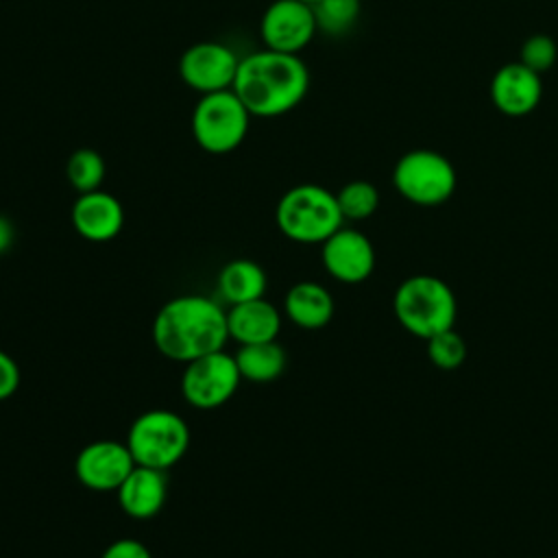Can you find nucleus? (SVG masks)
I'll return each mask as SVG.
<instances>
[{
    "instance_id": "25",
    "label": "nucleus",
    "mask_w": 558,
    "mask_h": 558,
    "mask_svg": "<svg viewBox=\"0 0 558 558\" xmlns=\"http://www.w3.org/2000/svg\"><path fill=\"white\" fill-rule=\"evenodd\" d=\"M100 558H153L150 549L137 538H118L105 547Z\"/></svg>"
},
{
    "instance_id": "21",
    "label": "nucleus",
    "mask_w": 558,
    "mask_h": 558,
    "mask_svg": "<svg viewBox=\"0 0 558 558\" xmlns=\"http://www.w3.org/2000/svg\"><path fill=\"white\" fill-rule=\"evenodd\" d=\"M65 177L78 194L100 190L105 181V161L100 153L94 148L74 150L65 163Z\"/></svg>"
},
{
    "instance_id": "28",
    "label": "nucleus",
    "mask_w": 558,
    "mask_h": 558,
    "mask_svg": "<svg viewBox=\"0 0 558 558\" xmlns=\"http://www.w3.org/2000/svg\"><path fill=\"white\" fill-rule=\"evenodd\" d=\"M301 2H307V4H314V2H318V0H301Z\"/></svg>"
},
{
    "instance_id": "15",
    "label": "nucleus",
    "mask_w": 558,
    "mask_h": 558,
    "mask_svg": "<svg viewBox=\"0 0 558 558\" xmlns=\"http://www.w3.org/2000/svg\"><path fill=\"white\" fill-rule=\"evenodd\" d=\"M118 504L131 519L146 521L159 514L168 497V475L161 469L135 464L118 486Z\"/></svg>"
},
{
    "instance_id": "23",
    "label": "nucleus",
    "mask_w": 558,
    "mask_h": 558,
    "mask_svg": "<svg viewBox=\"0 0 558 558\" xmlns=\"http://www.w3.org/2000/svg\"><path fill=\"white\" fill-rule=\"evenodd\" d=\"M427 357L434 366L442 371H453L466 360V342L451 327L432 338H427Z\"/></svg>"
},
{
    "instance_id": "20",
    "label": "nucleus",
    "mask_w": 558,
    "mask_h": 558,
    "mask_svg": "<svg viewBox=\"0 0 558 558\" xmlns=\"http://www.w3.org/2000/svg\"><path fill=\"white\" fill-rule=\"evenodd\" d=\"M316 26L329 37L347 35L360 17V0H318L312 4Z\"/></svg>"
},
{
    "instance_id": "18",
    "label": "nucleus",
    "mask_w": 558,
    "mask_h": 558,
    "mask_svg": "<svg viewBox=\"0 0 558 558\" xmlns=\"http://www.w3.org/2000/svg\"><path fill=\"white\" fill-rule=\"evenodd\" d=\"M218 292L225 303L238 305L262 299L266 292V272L253 259H233L218 272Z\"/></svg>"
},
{
    "instance_id": "24",
    "label": "nucleus",
    "mask_w": 558,
    "mask_h": 558,
    "mask_svg": "<svg viewBox=\"0 0 558 558\" xmlns=\"http://www.w3.org/2000/svg\"><path fill=\"white\" fill-rule=\"evenodd\" d=\"M558 59V46L549 35H532L523 41L521 52H519V61L534 70L536 74H545L547 70H551V65Z\"/></svg>"
},
{
    "instance_id": "16",
    "label": "nucleus",
    "mask_w": 558,
    "mask_h": 558,
    "mask_svg": "<svg viewBox=\"0 0 558 558\" xmlns=\"http://www.w3.org/2000/svg\"><path fill=\"white\" fill-rule=\"evenodd\" d=\"M227 329L229 338H233L238 344L270 342L279 336L281 314L264 296L253 299L227 310Z\"/></svg>"
},
{
    "instance_id": "9",
    "label": "nucleus",
    "mask_w": 558,
    "mask_h": 558,
    "mask_svg": "<svg viewBox=\"0 0 558 558\" xmlns=\"http://www.w3.org/2000/svg\"><path fill=\"white\" fill-rule=\"evenodd\" d=\"M240 57L220 41H198L179 59V74L194 92L211 94L231 89L238 74Z\"/></svg>"
},
{
    "instance_id": "1",
    "label": "nucleus",
    "mask_w": 558,
    "mask_h": 558,
    "mask_svg": "<svg viewBox=\"0 0 558 558\" xmlns=\"http://www.w3.org/2000/svg\"><path fill=\"white\" fill-rule=\"evenodd\" d=\"M229 340L227 310L203 294H181L163 303L153 320L157 351L187 364L196 357L225 349Z\"/></svg>"
},
{
    "instance_id": "22",
    "label": "nucleus",
    "mask_w": 558,
    "mask_h": 558,
    "mask_svg": "<svg viewBox=\"0 0 558 558\" xmlns=\"http://www.w3.org/2000/svg\"><path fill=\"white\" fill-rule=\"evenodd\" d=\"M338 207L342 211L344 220H366L371 218L379 207V192L368 181H351L340 187L336 194Z\"/></svg>"
},
{
    "instance_id": "5",
    "label": "nucleus",
    "mask_w": 558,
    "mask_h": 558,
    "mask_svg": "<svg viewBox=\"0 0 558 558\" xmlns=\"http://www.w3.org/2000/svg\"><path fill=\"white\" fill-rule=\"evenodd\" d=\"M126 447L135 464L168 471L185 456L190 427L185 418L172 410H146L131 423Z\"/></svg>"
},
{
    "instance_id": "14",
    "label": "nucleus",
    "mask_w": 558,
    "mask_h": 558,
    "mask_svg": "<svg viewBox=\"0 0 558 558\" xmlns=\"http://www.w3.org/2000/svg\"><path fill=\"white\" fill-rule=\"evenodd\" d=\"M70 220L74 231L89 242L113 240L124 225V209L120 201L102 190L78 194L72 205Z\"/></svg>"
},
{
    "instance_id": "12",
    "label": "nucleus",
    "mask_w": 558,
    "mask_h": 558,
    "mask_svg": "<svg viewBox=\"0 0 558 558\" xmlns=\"http://www.w3.org/2000/svg\"><path fill=\"white\" fill-rule=\"evenodd\" d=\"M320 259L336 281L360 283L368 279L375 268V248L362 231L340 227L323 242Z\"/></svg>"
},
{
    "instance_id": "17",
    "label": "nucleus",
    "mask_w": 558,
    "mask_h": 558,
    "mask_svg": "<svg viewBox=\"0 0 558 558\" xmlns=\"http://www.w3.org/2000/svg\"><path fill=\"white\" fill-rule=\"evenodd\" d=\"M283 310L296 327L323 329L333 316V296L316 281H299L286 292Z\"/></svg>"
},
{
    "instance_id": "27",
    "label": "nucleus",
    "mask_w": 558,
    "mask_h": 558,
    "mask_svg": "<svg viewBox=\"0 0 558 558\" xmlns=\"http://www.w3.org/2000/svg\"><path fill=\"white\" fill-rule=\"evenodd\" d=\"M13 240H15L13 222L0 214V255H4L13 246Z\"/></svg>"
},
{
    "instance_id": "8",
    "label": "nucleus",
    "mask_w": 558,
    "mask_h": 558,
    "mask_svg": "<svg viewBox=\"0 0 558 558\" xmlns=\"http://www.w3.org/2000/svg\"><path fill=\"white\" fill-rule=\"evenodd\" d=\"M240 381L242 375L238 371L235 355L220 349L185 364L181 375V395L192 408L214 410L235 395Z\"/></svg>"
},
{
    "instance_id": "2",
    "label": "nucleus",
    "mask_w": 558,
    "mask_h": 558,
    "mask_svg": "<svg viewBox=\"0 0 558 558\" xmlns=\"http://www.w3.org/2000/svg\"><path fill=\"white\" fill-rule=\"evenodd\" d=\"M255 118L292 111L310 89V70L299 54L259 50L240 59L231 87Z\"/></svg>"
},
{
    "instance_id": "11",
    "label": "nucleus",
    "mask_w": 558,
    "mask_h": 558,
    "mask_svg": "<svg viewBox=\"0 0 558 558\" xmlns=\"http://www.w3.org/2000/svg\"><path fill=\"white\" fill-rule=\"evenodd\" d=\"M133 466H135V460L126 442H118V440L87 442L74 460L76 480L85 488L98 490V493L118 490V486L133 471Z\"/></svg>"
},
{
    "instance_id": "26",
    "label": "nucleus",
    "mask_w": 558,
    "mask_h": 558,
    "mask_svg": "<svg viewBox=\"0 0 558 558\" xmlns=\"http://www.w3.org/2000/svg\"><path fill=\"white\" fill-rule=\"evenodd\" d=\"M20 386V366L17 362L0 349V401L15 395Z\"/></svg>"
},
{
    "instance_id": "4",
    "label": "nucleus",
    "mask_w": 558,
    "mask_h": 558,
    "mask_svg": "<svg viewBox=\"0 0 558 558\" xmlns=\"http://www.w3.org/2000/svg\"><path fill=\"white\" fill-rule=\"evenodd\" d=\"M275 220L279 231L299 244H323L344 222L336 194L316 183L290 187L277 203Z\"/></svg>"
},
{
    "instance_id": "19",
    "label": "nucleus",
    "mask_w": 558,
    "mask_h": 558,
    "mask_svg": "<svg viewBox=\"0 0 558 558\" xmlns=\"http://www.w3.org/2000/svg\"><path fill=\"white\" fill-rule=\"evenodd\" d=\"M235 364L246 381L255 384H268L281 377V373L288 366V353L277 342H255V344H240L235 351Z\"/></svg>"
},
{
    "instance_id": "6",
    "label": "nucleus",
    "mask_w": 558,
    "mask_h": 558,
    "mask_svg": "<svg viewBox=\"0 0 558 558\" xmlns=\"http://www.w3.org/2000/svg\"><path fill=\"white\" fill-rule=\"evenodd\" d=\"M251 118L233 89L203 94L192 111V135L203 150L225 155L244 142Z\"/></svg>"
},
{
    "instance_id": "13",
    "label": "nucleus",
    "mask_w": 558,
    "mask_h": 558,
    "mask_svg": "<svg viewBox=\"0 0 558 558\" xmlns=\"http://www.w3.org/2000/svg\"><path fill=\"white\" fill-rule=\"evenodd\" d=\"M490 98L493 105L510 118L527 116L543 98L541 74L525 68L521 61L506 63L493 74Z\"/></svg>"
},
{
    "instance_id": "7",
    "label": "nucleus",
    "mask_w": 558,
    "mask_h": 558,
    "mask_svg": "<svg viewBox=\"0 0 558 558\" xmlns=\"http://www.w3.org/2000/svg\"><path fill=\"white\" fill-rule=\"evenodd\" d=\"M458 174L453 163L429 148H416L399 157L392 170L395 190L414 205L436 207L456 192Z\"/></svg>"
},
{
    "instance_id": "3",
    "label": "nucleus",
    "mask_w": 558,
    "mask_h": 558,
    "mask_svg": "<svg viewBox=\"0 0 558 558\" xmlns=\"http://www.w3.org/2000/svg\"><path fill=\"white\" fill-rule=\"evenodd\" d=\"M392 310L405 331L427 340L453 327L458 316V301L447 281L421 272L403 279L397 286Z\"/></svg>"
},
{
    "instance_id": "10",
    "label": "nucleus",
    "mask_w": 558,
    "mask_h": 558,
    "mask_svg": "<svg viewBox=\"0 0 558 558\" xmlns=\"http://www.w3.org/2000/svg\"><path fill=\"white\" fill-rule=\"evenodd\" d=\"M314 9L301 0H275L259 20V35L268 50L299 54L316 35Z\"/></svg>"
}]
</instances>
